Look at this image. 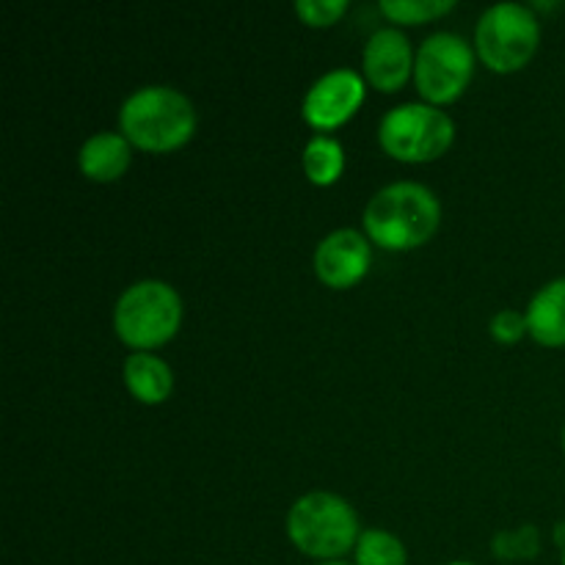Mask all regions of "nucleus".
<instances>
[{"label": "nucleus", "mask_w": 565, "mask_h": 565, "mask_svg": "<svg viewBox=\"0 0 565 565\" xmlns=\"http://www.w3.org/2000/svg\"><path fill=\"white\" fill-rule=\"evenodd\" d=\"M441 224V202L423 182L384 185L364 207V232L370 243L386 252H408L436 235Z\"/></svg>", "instance_id": "1"}, {"label": "nucleus", "mask_w": 565, "mask_h": 565, "mask_svg": "<svg viewBox=\"0 0 565 565\" xmlns=\"http://www.w3.org/2000/svg\"><path fill=\"white\" fill-rule=\"evenodd\" d=\"M196 108L174 86H141L121 103L119 130L143 152H171L196 132Z\"/></svg>", "instance_id": "2"}, {"label": "nucleus", "mask_w": 565, "mask_h": 565, "mask_svg": "<svg viewBox=\"0 0 565 565\" xmlns=\"http://www.w3.org/2000/svg\"><path fill=\"white\" fill-rule=\"evenodd\" d=\"M362 535L359 516L348 500L331 491H309L287 511V539L298 552L320 563L342 561Z\"/></svg>", "instance_id": "3"}, {"label": "nucleus", "mask_w": 565, "mask_h": 565, "mask_svg": "<svg viewBox=\"0 0 565 565\" xmlns=\"http://www.w3.org/2000/svg\"><path fill=\"white\" fill-rule=\"evenodd\" d=\"M182 323V298L169 281L141 279L114 307V331L132 351H154L174 340Z\"/></svg>", "instance_id": "4"}, {"label": "nucleus", "mask_w": 565, "mask_h": 565, "mask_svg": "<svg viewBox=\"0 0 565 565\" xmlns=\"http://www.w3.org/2000/svg\"><path fill=\"white\" fill-rule=\"evenodd\" d=\"M456 121L430 103H403L386 110L379 125V143L403 163H430L452 147Z\"/></svg>", "instance_id": "5"}, {"label": "nucleus", "mask_w": 565, "mask_h": 565, "mask_svg": "<svg viewBox=\"0 0 565 565\" xmlns=\"http://www.w3.org/2000/svg\"><path fill=\"white\" fill-rule=\"evenodd\" d=\"M541 44V22L533 6L502 3L489 6L475 28V50L480 61L494 72H516L530 64Z\"/></svg>", "instance_id": "6"}, {"label": "nucleus", "mask_w": 565, "mask_h": 565, "mask_svg": "<svg viewBox=\"0 0 565 565\" xmlns=\"http://www.w3.org/2000/svg\"><path fill=\"white\" fill-rule=\"evenodd\" d=\"M475 75V50L452 31L430 33L414 58V83L425 103L447 105L467 92Z\"/></svg>", "instance_id": "7"}, {"label": "nucleus", "mask_w": 565, "mask_h": 565, "mask_svg": "<svg viewBox=\"0 0 565 565\" xmlns=\"http://www.w3.org/2000/svg\"><path fill=\"white\" fill-rule=\"evenodd\" d=\"M364 92L367 81L359 72L351 66H337L312 83L301 103V116L315 130H334L362 108Z\"/></svg>", "instance_id": "8"}, {"label": "nucleus", "mask_w": 565, "mask_h": 565, "mask_svg": "<svg viewBox=\"0 0 565 565\" xmlns=\"http://www.w3.org/2000/svg\"><path fill=\"white\" fill-rule=\"evenodd\" d=\"M370 263H373V243L351 226L329 232L315 248V274L334 290L359 285L367 276Z\"/></svg>", "instance_id": "9"}, {"label": "nucleus", "mask_w": 565, "mask_h": 565, "mask_svg": "<svg viewBox=\"0 0 565 565\" xmlns=\"http://www.w3.org/2000/svg\"><path fill=\"white\" fill-rule=\"evenodd\" d=\"M414 58H417V53H414L412 42L401 28H379L375 33H370L367 44H364V81L379 92H397L414 75Z\"/></svg>", "instance_id": "10"}, {"label": "nucleus", "mask_w": 565, "mask_h": 565, "mask_svg": "<svg viewBox=\"0 0 565 565\" xmlns=\"http://www.w3.org/2000/svg\"><path fill=\"white\" fill-rule=\"evenodd\" d=\"M132 163V143L121 132L99 130L86 138L77 152L83 177L94 182H116Z\"/></svg>", "instance_id": "11"}, {"label": "nucleus", "mask_w": 565, "mask_h": 565, "mask_svg": "<svg viewBox=\"0 0 565 565\" xmlns=\"http://www.w3.org/2000/svg\"><path fill=\"white\" fill-rule=\"evenodd\" d=\"M121 379H125L127 392L147 406H160L174 392V373H171L169 362L149 351L130 353L121 367Z\"/></svg>", "instance_id": "12"}, {"label": "nucleus", "mask_w": 565, "mask_h": 565, "mask_svg": "<svg viewBox=\"0 0 565 565\" xmlns=\"http://www.w3.org/2000/svg\"><path fill=\"white\" fill-rule=\"evenodd\" d=\"M527 329L539 345L563 348L565 345V276L552 279L530 298Z\"/></svg>", "instance_id": "13"}, {"label": "nucleus", "mask_w": 565, "mask_h": 565, "mask_svg": "<svg viewBox=\"0 0 565 565\" xmlns=\"http://www.w3.org/2000/svg\"><path fill=\"white\" fill-rule=\"evenodd\" d=\"M301 163L303 174H307V180L312 182V185H334L342 177V171H345V149H342V143L337 141L334 136L318 132V136L309 138L307 147H303Z\"/></svg>", "instance_id": "14"}, {"label": "nucleus", "mask_w": 565, "mask_h": 565, "mask_svg": "<svg viewBox=\"0 0 565 565\" xmlns=\"http://www.w3.org/2000/svg\"><path fill=\"white\" fill-rule=\"evenodd\" d=\"M408 552L390 530H362L353 550V565H406Z\"/></svg>", "instance_id": "15"}, {"label": "nucleus", "mask_w": 565, "mask_h": 565, "mask_svg": "<svg viewBox=\"0 0 565 565\" xmlns=\"http://www.w3.org/2000/svg\"><path fill=\"white\" fill-rule=\"evenodd\" d=\"M381 14L397 25H419L456 9V0H381Z\"/></svg>", "instance_id": "16"}, {"label": "nucleus", "mask_w": 565, "mask_h": 565, "mask_svg": "<svg viewBox=\"0 0 565 565\" xmlns=\"http://www.w3.org/2000/svg\"><path fill=\"white\" fill-rule=\"evenodd\" d=\"M491 552L500 561H533L541 552V533L535 524H522L516 530H500L491 541Z\"/></svg>", "instance_id": "17"}, {"label": "nucleus", "mask_w": 565, "mask_h": 565, "mask_svg": "<svg viewBox=\"0 0 565 565\" xmlns=\"http://www.w3.org/2000/svg\"><path fill=\"white\" fill-rule=\"evenodd\" d=\"M348 0H298L296 14L301 17V22L312 28H326L334 25L345 17Z\"/></svg>", "instance_id": "18"}, {"label": "nucleus", "mask_w": 565, "mask_h": 565, "mask_svg": "<svg viewBox=\"0 0 565 565\" xmlns=\"http://www.w3.org/2000/svg\"><path fill=\"white\" fill-rule=\"evenodd\" d=\"M489 331L497 342H502V345H513V342L522 340L524 334H530L527 315L516 312V309H500V312L491 318Z\"/></svg>", "instance_id": "19"}, {"label": "nucleus", "mask_w": 565, "mask_h": 565, "mask_svg": "<svg viewBox=\"0 0 565 565\" xmlns=\"http://www.w3.org/2000/svg\"><path fill=\"white\" fill-rule=\"evenodd\" d=\"M318 565H353V563H345V561H329V563H318Z\"/></svg>", "instance_id": "20"}, {"label": "nucleus", "mask_w": 565, "mask_h": 565, "mask_svg": "<svg viewBox=\"0 0 565 565\" xmlns=\"http://www.w3.org/2000/svg\"><path fill=\"white\" fill-rule=\"evenodd\" d=\"M447 565H475V563H469V561H452V563H447Z\"/></svg>", "instance_id": "21"}, {"label": "nucleus", "mask_w": 565, "mask_h": 565, "mask_svg": "<svg viewBox=\"0 0 565 565\" xmlns=\"http://www.w3.org/2000/svg\"><path fill=\"white\" fill-rule=\"evenodd\" d=\"M561 565H565V550H563V557H561Z\"/></svg>", "instance_id": "22"}, {"label": "nucleus", "mask_w": 565, "mask_h": 565, "mask_svg": "<svg viewBox=\"0 0 565 565\" xmlns=\"http://www.w3.org/2000/svg\"><path fill=\"white\" fill-rule=\"evenodd\" d=\"M563 450H565V428H563Z\"/></svg>", "instance_id": "23"}]
</instances>
